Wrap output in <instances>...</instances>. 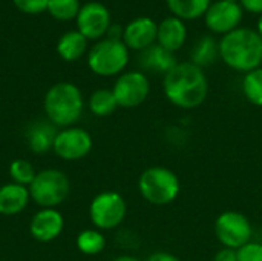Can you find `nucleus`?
<instances>
[{
    "mask_svg": "<svg viewBox=\"0 0 262 261\" xmlns=\"http://www.w3.org/2000/svg\"><path fill=\"white\" fill-rule=\"evenodd\" d=\"M158 23L150 17H137L130 20L123 29V42L129 49L144 51L157 43Z\"/></svg>",
    "mask_w": 262,
    "mask_h": 261,
    "instance_id": "nucleus-13",
    "label": "nucleus"
},
{
    "mask_svg": "<svg viewBox=\"0 0 262 261\" xmlns=\"http://www.w3.org/2000/svg\"><path fill=\"white\" fill-rule=\"evenodd\" d=\"M80 8L78 0H49L46 11L57 20H72L78 15Z\"/></svg>",
    "mask_w": 262,
    "mask_h": 261,
    "instance_id": "nucleus-25",
    "label": "nucleus"
},
{
    "mask_svg": "<svg viewBox=\"0 0 262 261\" xmlns=\"http://www.w3.org/2000/svg\"><path fill=\"white\" fill-rule=\"evenodd\" d=\"M256 31H258V34L261 35V38H262V15H259V20H258V26H256Z\"/></svg>",
    "mask_w": 262,
    "mask_h": 261,
    "instance_id": "nucleus-34",
    "label": "nucleus"
},
{
    "mask_svg": "<svg viewBox=\"0 0 262 261\" xmlns=\"http://www.w3.org/2000/svg\"><path fill=\"white\" fill-rule=\"evenodd\" d=\"M55 126L48 122H37L28 129V145L34 154H45L51 148H54V142L57 137Z\"/></svg>",
    "mask_w": 262,
    "mask_h": 261,
    "instance_id": "nucleus-18",
    "label": "nucleus"
},
{
    "mask_svg": "<svg viewBox=\"0 0 262 261\" xmlns=\"http://www.w3.org/2000/svg\"><path fill=\"white\" fill-rule=\"evenodd\" d=\"M212 0H166V5L173 17L183 22H192L204 17Z\"/></svg>",
    "mask_w": 262,
    "mask_h": 261,
    "instance_id": "nucleus-20",
    "label": "nucleus"
},
{
    "mask_svg": "<svg viewBox=\"0 0 262 261\" xmlns=\"http://www.w3.org/2000/svg\"><path fill=\"white\" fill-rule=\"evenodd\" d=\"M88 49V38L77 31H68L57 43V52L66 62H75L84 55Z\"/></svg>",
    "mask_w": 262,
    "mask_h": 261,
    "instance_id": "nucleus-19",
    "label": "nucleus"
},
{
    "mask_svg": "<svg viewBox=\"0 0 262 261\" xmlns=\"http://www.w3.org/2000/svg\"><path fill=\"white\" fill-rule=\"evenodd\" d=\"M140 63L147 71H154V72L166 75L178 62H177L173 52H169V51H166L164 48H161V46H158L155 43V45H152L150 48H147V49H144L141 52Z\"/></svg>",
    "mask_w": 262,
    "mask_h": 261,
    "instance_id": "nucleus-17",
    "label": "nucleus"
},
{
    "mask_svg": "<svg viewBox=\"0 0 262 261\" xmlns=\"http://www.w3.org/2000/svg\"><path fill=\"white\" fill-rule=\"evenodd\" d=\"M138 191L141 197L155 206H166L175 202L181 191L178 175L164 166H152L143 171L138 178Z\"/></svg>",
    "mask_w": 262,
    "mask_h": 261,
    "instance_id": "nucleus-4",
    "label": "nucleus"
},
{
    "mask_svg": "<svg viewBox=\"0 0 262 261\" xmlns=\"http://www.w3.org/2000/svg\"><path fill=\"white\" fill-rule=\"evenodd\" d=\"M241 88L249 103L262 108V66L244 74Z\"/></svg>",
    "mask_w": 262,
    "mask_h": 261,
    "instance_id": "nucleus-24",
    "label": "nucleus"
},
{
    "mask_svg": "<svg viewBox=\"0 0 262 261\" xmlns=\"http://www.w3.org/2000/svg\"><path fill=\"white\" fill-rule=\"evenodd\" d=\"M43 108L48 120L54 126L69 128L78 122L83 114L84 100L78 86L69 82H60L51 86L45 95Z\"/></svg>",
    "mask_w": 262,
    "mask_h": 261,
    "instance_id": "nucleus-3",
    "label": "nucleus"
},
{
    "mask_svg": "<svg viewBox=\"0 0 262 261\" xmlns=\"http://www.w3.org/2000/svg\"><path fill=\"white\" fill-rule=\"evenodd\" d=\"M31 195L26 186L17 185L14 182L0 186V214L12 217L20 214L29 203Z\"/></svg>",
    "mask_w": 262,
    "mask_h": 261,
    "instance_id": "nucleus-16",
    "label": "nucleus"
},
{
    "mask_svg": "<svg viewBox=\"0 0 262 261\" xmlns=\"http://www.w3.org/2000/svg\"><path fill=\"white\" fill-rule=\"evenodd\" d=\"M112 261H140V260H138V258H135V257H132V255H121V257L114 258Z\"/></svg>",
    "mask_w": 262,
    "mask_h": 261,
    "instance_id": "nucleus-33",
    "label": "nucleus"
},
{
    "mask_svg": "<svg viewBox=\"0 0 262 261\" xmlns=\"http://www.w3.org/2000/svg\"><path fill=\"white\" fill-rule=\"evenodd\" d=\"M187 42V25L178 17L169 15L158 23L157 45L169 52L180 51Z\"/></svg>",
    "mask_w": 262,
    "mask_h": 261,
    "instance_id": "nucleus-15",
    "label": "nucleus"
},
{
    "mask_svg": "<svg viewBox=\"0 0 262 261\" xmlns=\"http://www.w3.org/2000/svg\"><path fill=\"white\" fill-rule=\"evenodd\" d=\"M213 261H238V251L230 248H221L215 254Z\"/></svg>",
    "mask_w": 262,
    "mask_h": 261,
    "instance_id": "nucleus-29",
    "label": "nucleus"
},
{
    "mask_svg": "<svg viewBox=\"0 0 262 261\" xmlns=\"http://www.w3.org/2000/svg\"><path fill=\"white\" fill-rule=\"evenodd\" d=\"M92 149V137L91 134L77 126L63 128L54 142L52 151L66 162H77L84 158Z\"/></svg>",
    "mask_w": 262,
    "mask_h": 261,
    "instance_id": "nucleus-11",
    "label": "nucleus"
},
{
    "mask_svg": "<svg viewBox=\"0 0 262 261\" xmlns=\"http://www.w3.org/2000/svg\"><path fill=\"white\" fill-rule=\"evenodd\" d=\"M129 48L123 40L103 38L98 40L88 52L89 69L100 77H112L121 74L129 63Z\"/></svg>",
    "mask_w": 262,
    "mask_h": 261,
    "instance_id": "nucleus-5",
    "label": "nucleus"
},
{
    "mask_svg": "<svg viewBox=\"0 0 262 261\" xmlns=\"http://www.w3.org/2000/svg\"><path fill=\"white\" fill-rule=\"evenodd\" d=\"M220 57V46L218 42L212 35H204L196 40L192 49V63L200 68L212 65Z\"/></svg>",
    "mask_w": 262,
    "mask_h": 261,
    "instance_id": "nucleus-21",
    "label": "nucleus"
},
{
    "mask_svg": "<svg viewBox=\"0 0 262 261\" xmlns=\"http://www.w3.org/2000/svg\"><path fill=\"white\" fill-rule=\"evenodd\" d=\"M127 214L124 198L114 191H106L95 195L89 205V218L97 229L109 231L118 228Z\"/></svg>",
    "mask_w": 262,
    "mask_h": 261,
    "instance_id": "nucleus-7",
    "label": "nucleus"
},
{
    "mask_svg": "<svg viewBox=\"0 0 262 261\" xmlns=\"http://www.w3.org/2000/svg\"><path fill=\"white\" fill-rule=\"evenodd\" d=\"M112 92L118 106L137 108L143 105L150 94L149 77L141 71L123 72L114 83Z\"/></svg>",
    "mask_w": 262,
    "mask_h": 261,
    "instance_id": "nucleus-9",
    "label": "nucleus"
},
{
    "mask_svg": "<svg viewBox=\"0 0 262 261\" xmlns=\"http://www.w3.org/2000/svg\"><path fill=\"white\" fill-rule=\"evenodd\" d=\"M12 2L25 14H40L48 9L49 0H12Z\"/></svg>",
    "mask_w": 262,
    "mask_h": 261,
    "instance_id": "nucleus-28",
    "label": "nucleus"
},
{
    "mask_svg": "<svg viewBox=\"0 0 262 261\" xmlns=\"http://www.w3.org/2000/svg\"><path fill=\"white\" fill-rule=\"evenodd\" d=\"M238 261H262V243L249 242L238 249Z\"/></svg>",
    "mask_w": 262,
    "mask_h": 261,
    "instance_id": "nucleus-27",
    "label": "nucleus"
},
{
    "mask_svg": "<svg viewBox=\"0 0 262 261\" xmlns=\"http://www.w3.org/2000/svg\"><path fill=\"white\" fill-rule=\"evenodd\" d=\"M118 103L112 89H97L89 97V109L97 117H107L115 112Z\"/></svg>",
    "mask_w": 262,
    "mask_h": 261,
    "instance_id": "nucleus-23",
    "label": "nucleus"
},
{
    "mask_svg": "<svg viewBox=\"0 0 262 261\" xmlns=\"http://www.w3.org/2000/svg\"><path fill=\"white\" fill-rule=\"evenodd\" d=\"M229 2H235V3H239L241 0H229Z\"/></svg>",
    "mask_w": 262,
    "mask_h": 261,
    "instance_id": "nucleus-35",
    "label": "nucleus"
},
{
    "mask_svg": "<svg viewBox=\"0 0 262 261\" xmlns=\"http://www.w3.org/2000/svg\"><path fill=\"white\" fill-rule=\"evenodd\" d=\"M9 175H11L14 183L29 188V185L35 178L37 172H35V168L32 166L31 162L17 158L9 165Z\"/></svg>",
    "mask_w": 262,
    "mask_h": 261,
    "instance_id": "nucleus-26",
    "label": "nucleus"
},
{
    "mask_svg": "<svg viewBox=\"0 0 262 261\" xmlns=\"http://www.w3.org/2000/svg\"><path fill=\"white\" fill-rule=\"evenodd\" d=\"M215 235L223 248L238 251L252 242L253 228L250 220L238 211H226L215 222Z\"/></svg>",
    "mask_w": 262,
    "mask_h": 261,
    "instance_id": "nucleus-8",
    "label": "nucleus"
},
{
    "mask_svg": "<svg viewBox=\"0 0 262 261\" xmlns=\"http://www.w3.org/2000/svg\"><path fill=\"white\" fill-rule=\"evenodd\" d=\"M64 229V218L55 208H43L38 211L29 225L31 235L40 243L54 242Z\"/></svg>",
    "mask_w": 262,
    "mask_h": 261,
    "instance_id": "nucleus-14",
    "label": "nucleus"
},
{
    "mask_svg": "<svg viewBox=\"0 0 262 261\" xmlns=\"http://www.w3.org/2000/svg\"><path fill=\"white\" fill-rule=\"evenodd\" d=\"M29 195L41 208H55L61 205L71 191L69 178L58 169H45L37 172L29 185Z\"/></svg>",
    "mask_w": 262,
    "mask_h": 261,
    "instance_id": "nucleus-6",
    "label": "nucleus"
},
{
    "mask_svg": "<svg viewBox=\"0 0 262 261\" xmlns=\"http://www.w3.org/2000/svg\"><path fill=\"white\" fill-rule=\"evenodd\" d=\"M147 261H181L177 255L170 254V252H155L152 254Z\"/></svg>",
    "mask_w": 262,
    "mask_h": 261,
    "instance_id": "nucleus-31",
    "label": "nucleus"
},
{
    "mask_svg": "<svg viewBox=\"0 0 262 261\" xmlns=\"http://www.w3.org/2000/svg\"><path fill=\"white\" fill-rule=\"evenodd\" d=\"M163 91L173 106L195 109L207 98L209 82L203 68L192 62H180L164 75Z\"/></svg>",
    "mask_w": 262,
    "mask_h": 261,
    "instance_id": "nucleus-1",
    "label": "nucleus"
},
{
    "mask_svg": "<svg viewBox=\"0 0 262 261\" xmlns=\"http://www.w3.org/2000/svg\"><path fill=\"white\" fill-rule=\"evenodd\" d=\"M123 29L120 25H111V28L107 29V38H114V40H123Z\"/></svg>",
    "mask_w": 262,
    "mask_h": 261,
    "instance_id": "nucleus-32",
    "label": "nucleus"
},
{
    "mask_svg": "<svg viewBox=\"0 0 262 261\" xmlns=\"http://www.w3.org/2000/svg\"><path fill=\"white\" fill-rule=\"evenodd\" d=\"M239 5L244 11H247L250 14L262 15V0H241Z\"/></svg>",
    "mask_w": 262,
    "mask_h": 261,
    "instance_id": "nucleus-30",
    "label": "nucleus"
},
{
    "mask_svg": "<svg viewBox=\"0 0 262 261\" xmlns=\"http://www.w3.org/2000/svg\"><path fill=\"white\" fill-rule=\"evenodd\" d=\"M111 12L100 2H89L80 8L77 15L78 32L88 40H100L111 28Z\"/></svg>",
    "mask_w": 262,
    "mask_h": 261,
    "instance_id": "nucleus-12",
    "label": "nucleus"
},
{
    "mask_svg": "<svg viewBox=\"0 0 262 261\" xmlns=\"http://www.w3.org/2000/svg\"><path fill=\"white\" fill-rule=\"evenodd\" d=\"M77 248L84 255H98L106 248V237L98 229H84L77 235Z\"/></svg>",
    "mask_w": 262,
    "mask_h": 261,
    "instance_id": "nucleus-22",
    "label": "nucleus"
},
{
    "mask_svg": "<svg viewBox=\"0 0 262 261\" xmlns=\"http://www.w3.org/2000/svg\"><path fill=\"white\" fill-rule=\"evenodd\" d=\"M218 46L220 58L233 71L247 74L262 66V38L256 29L239 26L223 35Z\"/></svg>",
    "mask_w": 262,
    "mask_h": 261,
    "instance_id": "nucleus-2",
    "label": "nucleus"
},
{
    "mask_svg": "<svg viewBox=\"0 0 262 261\" xmlns=\"http://www.w3.org/2000/svg\"><path fill=\"white\" fill-rule=\"evenodd\" d=\"M244 9L239 3L229 2V0H216L212 2L209 9L204 14V23L206 28L216 34V35H226L235 29L239 28L243 22Z\"/></svg>",
    "mask_w": 262,
    "mask_h": 261,
    "instance_id": "nucleus-10",
    "label": "nucleus"
}]
</instances>
